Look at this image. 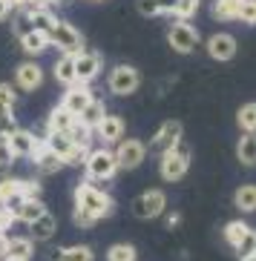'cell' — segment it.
<instances>
[{"instance_id": "obj_13", "label": "cell", "mask_w": 256, "mask_h": 261, "mask_svg": "<svg viewBox=\"0 0 256 261\" xmlns=\"http://www.w3.org/2000/svg\"><path fill=\"white\" fill-rule=\"evenodd\" d=\"M207 55L219 63L233 61V55H236V38H233L230 32H216V35H210L207 38Z\"/></svg>"}, {"instance_id": "obj_16", "label": "cell", "mask_w": 256, "mask_h": 261, "mask_svg": "<svg viewBox=\"0 0 256 261\" xmlns=\"http://www.w3.org/2000/svg\"><path fill=\"white\" fill-rule=\"evenodd\" d=\"M3 250H6V258L32 261V255H35V241L29 236H9Z\"/></svg>"}, {"instance_id": "obj_9", "label": "cell", "mask_w": 256, "mask_h": 261, "mask_svg": "<svg viewBox=\"0 0 256 261\" xmlns=\"http://www.w3.org/2000/svg\"><path fill=\"white\" fill-rule=\"evenodd\" d=\"M181 135H184V129H181V121H164L158 129H155L153 141H150V149L153 152H167V149H173L176 144H181Z\"/></svg>"}, {"instance_id": "obj_10", "label": "cell", "mask_w": 256, "mask_h": 261, "mask_svg": "<svg viewBox=\"0 0 256 261\" xmlns=\"http://www.w3.org/2000/svg\"><path fill=\"white\" fill-rule=\"evenodd\" d=\"M101 55L98 52H86V49H81V52L75 55V77L78 84H92L95 77L101 75Z\"/></svg>"}, {"instance_id": "obj_20", "label": "cell", "mask_w": 256, "mask_h": 261, "mask_svg": "<svg viewBox=\"0 0 256 261\" xmlns=\"http://www.w3.org/2000/svg\"><path fill=\"white\" fill-rule=\"evenodd\" d=\"M72 121H75V115H72L66 107H58L49 109V115H46V132H66L72 126Z\"/></svg>"}, {"instance_id": "obj_5", "label": "cell", "mask_w": 256, "mask_h": 261, "mask_svg": "<svg viewBox=\"0 0 256 261\" xmlns=\"http://www.w3.org/2000/svg\"><path fill=\"white\" fill-rule=\"evenodd\" d=\"M141 86V75L135 66H127V63H121V66H115V69H109L107 75V89L112 95H118V98H127V95H132L135 89Z\"/></svg>"}, {"instance_id": "obj_23", "label": "cell", "mask_w": 256, "mask_h": 261, "mask_svg": "<svg viewBox=\"0 0 256 261\" xmlns=\"http://www.w3.org/2000/svg\"><path fill=\"white\" fill-rule=\"evenodd\" d=\"M32 12V26H35V32H40V35H49V32L55 29V23H58V17L49 12V6H35L29 9Z\"/></svg>"}, {"instance_id": "obj_43", "label": "cell", "mask_w": 256, "mask_h": 261, "mask_svg": "<svg viewBox=\"0 0 256 261\" xmlns=\"http://www.w3.org/2000/svg\"><path fill=\"white\" fill-rule=\"evenodd\" d=\"M32 6H55V0H32Z\"/></svg>"}, {"instance_id": "obj_32", "label": "cell", "mask_w": 256, "mask_h": 261, "mask_svg": "<svg viewBox=\"0 0 256 261\" xmlns=\"http://www.w3.org/2000/svg\"><path fill=\"white\" fill-rule=\"evenodd\" d=\"M233 250H236V255H239V261L242 258H248V255H253L256 253V230L253 227H250L248 232H245V236H242V241L236 247H233Z\"/></svg>"}, {"instance_id": "obj_34", "label": "cell", "mask_w": 256, "mask_h": 261, "mask_svg": "<svg viewBox=\"0 0 256 261\" xmlns=\"http://www.w3.org/2000/svg\"><path fill=\"white\" fill-rule=\"evenodd\" d=\"M248 230H250V227H248L245 221H230V224L225 227V241H227L230 247H236V244L242 241V236H245Z\"/></svg>"}, {"instance_id": "obj_7", "label": "cell", "mask_w": 256, "mask_h": 261, "mask_svg": "<svg viewBox=\"0 0 256 261\" xmlns=\"http://www.w3.org/2000/svg\"><path fill=\"white\" fill-rule=\"evenodd\" d=\"M46 40H49V46H58L63 55H78L81 49H84L81 32H78L72 23H66V20H58L55 29L46 35Z\"/></svg>"}, {"instance_id": "obj_27", "label": "cell", "mask_w": 256, "mask_h": 261, "mask_svg": "<svg viewBox=\"0 0 256 261\" xmlns=\"http://www.w3.org/2000/svg\"><path fill=\"white\" fill-rule=\"evenodd\" d=\"M233 204L242 213H256V184H242L233 195Z\"/></svg>"}, {"instance_id": "obj_29", "label": "cell", "mask_w": 256, "mask_h": 261, "mask_svg": "<svg viewBox=\"0 0 256 261\" xmlns=\"http://www.w3.org/2000/svg\"><path fill=\"white\" fill-rule=\"evenodd\" d=\"M236 123H239L242 132H253L256 129V103H245V107H239V112H236Z\"/></svg>"}, {"instance_id": "obj_45", "label": "cell", "mask_w": 256, "mask_h": 261, "mask_svg": "<svg viewBox=\"0 0 256 261\" xmlns=\"http://www.w3.org/2000/svg\"><path fill=\"white\" fill-rule=\"evenodd\" d=\"M3 261H17V258H3Z\"/></svg>"}, {"instance_id": "obj_14", "label": "cell", "mask_w": 256, "mask_h": 261, "mask_svg": "<svg viewBox=\"0 0 256 261\" xmlns=\"http://www.w3.org/2000/svg\"><path fill=\"white\" fill-rule=\"evenodd\" d=\"M124 132H127V123H124V118H118V115H104L101 118V123L95 126V135H98V141H101L104 146H112V144H118V141L124 138Z\"/></svg>"}, {"instance_id": "obj_18", "label": "cell", "mask_w": 256, "mask_h": 261, "mask_svg": "<svg viewBox=\"0 0 256 261\" xmlns=\"http://www.w3.org/2000/svg\"><path fill=\"white\" fill-rule=\"evenodd\" d=\"M26 230H29V238H32V241H49V238L55 236V230H58V224H55V215L46 210V213L38 215L35 221L26 224Z\"/></svg>"}, {"instance_id": "obj_21", "label": "cell", "mask_w": 256, "mask_h": 261, "mask_svg": "<svg viewBox=\"0 0 256 261\" xmlns=\"http://www.w3.org/2000/svg\"><path fill=\"white\" fill-rule=\"evenodd\" d=\"M236 158L242 167H256V135L253 132H242L239 144H236Z\"/></svg>"}, {"instance_id": "obj_11", "label": "cell", "mask_w": 256, "mask_h": 261, "mask_svg": "<svg viewBox=\"0 0 256 261\" xmlns=\"http://www.w3.org/2000/svg\"><path fill=\"white\" fill-rule=\"evenodd\" d=\"M43 84V66L40 63H20L15 69V89L17 92H38Z\"/></svg>"}, {"instance_id": "obj_38", "label": "cell", "mask_w": 256, "mask_h": 261, "mask_svg": "<svg viewBox=\"0 0 256 261\" xmlns=\"http://www.w3.org/2000/svg\"><path fill=\"white\" fill-rule=\"evenodd\" d=\"M135 9H138L141 17H158V3L155 0H135Z\"/></svg>"}, {"instance_id": "obj_41", "label": "cell", "mask_w": 256, "mask_h": 261, "mask_svg": "<svg viewBox=\"0 0 256 261\" xmlns=\"http://www.w3.org/2000/svg\"><path fill=\"white\" fill-rule=\"evenodd\" d=\"M12 12H15V9H12V3H9V0H0V23H3L6 17H12Z\"/></svg>"}, {"instance_id": "obj_35", "label": "cell", "mask_w": 256, "mask_h": 261, "mask_svg": "<svg viewBox=\"0 0 256 261\" xmlns=\"http://www.w3.org/2000/svg\"><path fill=\"white\" fill-rule=\"evenodd\" d=\"M15 164V152H12V146H9V138L6 135H0V175L9 172Z\"/></svg>"}, {"instance_id": "obj_19", "label": "cell", "mask_w": 256, "mask_h": 261, "mask_svg": "<svg viewBox=\"0 0 256 261\" xmlns=\"http://www.w3.org/2000/svg\"><path fill=\"white\" fill-rule=\"evenodd\" d=\"M52 77H55V84H61L63 89L72 84H78V77H75V55H61L58 61H55L52 66Z\"/></svg>"}, {"instance_id": "obj_31", "label": "cell", "mask_w": 256, "mask_h": 261, "mask_svg": "<svg viewBox=\"0 0 256 261\" xmlns=\"http://www.w3.org/2000/svg\"><path fill=\"white\" fill-rule=\"evenodd\" d=\"M138 253H135V247L132 244H112L107 250V261H135Z\"/></svg>"}, {"instance_id": "obj_15", "label": "cell", "mask_w": 256, "mask_h": 261, "mask_svg": "<svg viewBox=\"0 0 256 261\" xmlns=\"http://www.w3.org/2000/svg\"><path fill=\"white\" fill-rule=\"evenodd\" d=\"M92 98H95V95H92V89H89L86 84H72V86H66V89H63L61 107H66L72 115L78 118L81 112H84V107H86V103H89Z\"/></svg>"}, {"instance_id": "obj_24", "label": "cell", "mask_w": 256, "mask_h": 261, "mask_svg": "<svg viewBox=\"0 0 256 261\" xmlns=\"http://www.w3.org/2000/svg\"><path fill=\"white\" fill-rule=\"evenodd\" d=\"M107 115V103H104L101 98H92L89 100V103H86L84 107V112H81V115H78V121H84L86 126H98V123H101V118Z\"/></svg>"}, {"instance_id": "obj_26", "label": "cell", "mask_w": 256, "mask_h": 261, "mask_svg": "<svg viewBox=\"0 0 256 261\" xmlns=\"http://www.w3.org/2000/svg\"><path fill=\"white\" fill-rule=\"evenodd\" d=\"M66 135H69V141L75 146H92V135H95V129L92 126H86L84 121H72V126L66 129Z\"/></svg>"}, {"instance_id": "obj_4", "label": "cell", "mask_w": 256, "mask_h": 261, "mask_svg": "<svg viewBox=\"0 0 256 261\" xmlns=\"http://www.w3.org/2000/svg\"><path fill=\"white\" fill-rule=\"evenodd\" d=\"M115 164H118V169H138L141 164L147 161V144L144 141H138V138H121L115 144Z\"/></svg>"}, {"instance_id": "obj_42", "label": "cell", "mask_w": 256, "mask_h": 261, "mask_svg": "<svg viewBox=\"0 0 256 261\" xmlns=\"http://www.w3.org/2000/svg\"><path fill=\"white\" fill-rule=\"evenodd\" d=\"M179 221H181L179 213H170V215H167V227H170V230H173V227H179Z\"/></svg>"}, {"instance_id": "obj_22", "label": "cell", "mask_w": 256, "mask_h": 261, "mask_svg": "<svg viewBox=\"0 0 256 261\" xmlns=\"http://www.w3.org/2000/svg\"><path fill=\"white\" fill-rule=\"evenodd\" d=\"M43 213H46V204H43L40 198H26L24 204L15 210V224H29Z\"/></svg>"}, {"instance_id": "obj_12", "label": "cell", "mask_w": 256, "mask_h": 261, "mask_svg": "<svg viewBox=\"0 0 256 261\" xmlns=\"http://www.w3.org/2000/svg\"><path fill=\"white\" fill-rule=\"evenodd\" d=\"M43 138H46V135H43ZM43 138H38V135H35L32 129L17 126V129L9 135V146H12L15 158H32V155H35V149L43 144Z\"/></svg>"}, {"instance_id": "obj_3", "label": "cell", "mask_w": 256, "mask_h": 261, "mask_svg": "<svg viewBox=\"0 0 256 261\" xmlns=\"http://www.w3.org/2000/svg\"><path fill=\"white\" fill-rule=\"evenodd\" d=\"M187 169H190V149L184 144H176L173 149L161 152V158H158V175L164 181H170V184L181 181L187 175Z\"/></svg>"}, {"instance_id": "obj_8", "label": "cell", "mask_w": 256, "mask_h": 261, "mask_svg": "<svg viewBox=\"0 0 256 261\" xmlns=\"http://www.w3.org/2000/svg\"><path fill=\"white\" fill-rule=\"evenodd\" d=\"M199 29H196L190 20H176V23L170 26V32H167V43H170L173 49L179 55H190L196 46H199Z\"/></svg>"}, {"instance_id": "obj_28", "label": "cell", "mask_w": 256, "mask_h": 261, "mask_svg": "<svg viewBox=\"0 0 256 261\" xmlns=\"http://www.w3.org/2000/svg\"><path fill=\"white\" fill-rule=\"evenodd\" d=\"M17 40H20V49H24L26 55H40L49 46L46 35H40V32H29V35H24V38H17Z\"/></svg>"}, {"instance_id": "obj_17", "label": "cell", "mask_w": 256, "mask_h": 261, "mask_svg": "<svg viewBox=\"0 0 256 261\" xmlns=\"http://www.w3.org/2000/svg\"><path fill=\"white\" fill-rule=\"evenodd\" d=\"M29 161H35V167H38L40 175H55L58 169H63L66 164L58 158V155L52 152V149H46V144H40L38 149H35V155H32Z\"/></svg>"}, {"instance_id": "obj_25", "label": "cell", "mask_w": 256, "mask_h": 261, "mask_svg": "<svg viewBox=\"0 0 256 261\" xmlns=\"http://www.w3.org/2000/svg\"><path fill=\"white\" fill-rule=\"evenodd\" d=\"M242 3H245V0H216V3H213V17H216V20H222V23L236 20V17H239Z\"/></svg>"}, {"instance_id": "obj_6", "label": "cell", "mask_w": 256, "mask_h": 261, "mask_svg": "<svg viewBox=\"0 0 256 261\" xmlns=\"http://www.w3.org/2000/svg\"><path fill=\"white\" fill-rule=\"evenodd\" d=\"M167 210V195L164 190H144L138 198L132 201V215L138 221H153Z\"/></svg>"}, {"instance_id": "obj_1", "label": "cell", "mask_w": 256, "mask_h": 261, "mask_svg": "<svg viewBox=\"0 0 256 261\" xmlns=\"http://www.w3.org/2000/svg\"><path fill=\"white\" fill-rule=\"evenodd\" d=\"M115 213V198L104 190V181H81L75 187V204H72V221L75 227H92L101 218Z\"/></svg>"}, {"instance_id": "obj_40", "label": "cell", "mask_w": 256, "mask_h": 261, "mask_svg": "<svg viewBox=\"0 0 256 261\" xmlns=\"http://www.w3.org/2000/svg\"><path fill=\"white\" fill-rule=\"evenodd\" d=\"M155 3H158V15H173L179 6V0H155Z\"/></svg>"}, {"instance_id": "obj_37", "label": "cell", "mask_w": 256, "mask_h": 261, "mask_svg": "<svg viewBox=\"0 0 256 261\" xmlns=\"http://www.w3.org/2000/svg\"><path fill=\"white\" fill-rule=\"evenodd\" d=\"M236 20H242V23H248V26H256V0H245L242 3Z\"/></svg>"}, {"instance_id": "obj_39", "label": "cell", "mask_w": 256, "mask_h": 261, "mask_svg": "<svg viewBox=\"0 0 256 261\" xmlns=\"http://www.w3.org/2000/svg\"><path fill=\"white\" fill-rule=\"evenodd\" d=\"M17 100V89L12 84H0V103H6V107H15Z\"/></svg>"}, {"instance_id": "obj_44", "label": "cell", "mask_w": 256, "mask_h": 261, "mask_svg": "<svg viewBox=\"0 0 256 261\" xmlns=\"http://www.w3.org/2000/svg\"><path fill=\"white\" fill-rule=\"evenodd\" d=\"M242 261H256V253H253V255H248V258H242Z\"/></svg>"}, {"instance_id": "obj_36", "label": "cell", "mask_w": 256, "mask_h": 261, "mask_svg": "<svg viewBox=\"0 0 256 261\" xmlns=\"http://www.w3.org/2000/svg\"><path fill=\"white\" fill-rule=\"evenodd\" d=\"M202 6V0H179V6H176V12L173 15L179 17V20H190V17L196 15V9Z\"/></svg>"}, {"instance_id": "obj_30", "label": "cell", "mask_w": 256, "mask_h": 261, "mask_svg": "<svg viewBox=\"0 0 256 261\" xmlns=\"http://www.w3.org/2000/svg\"><path fill=\"white\" fill-rule=\"evenodd\" d=\"M61 261H95V253L86 244H75V247H63Z\"/></svg>"}, {"instance_id": "obj_33", "label": "cell", "mask_w": 256, "mask_h": 261, "mask_svg": "<svg viewBox=\"0 0 256 261\" xmlns=\"http://www.w3.org/2000/svg\"><path fill=\"white\" fill-rule=\"evenodd\" d=\"M17 129V121H15V112H12V107H6V103H0V135H12V132Z\"/></svg>"}, {"instance_id": "obj_2", "label": "cell", "mask_w": 256, "mask_h": 261, "mask_svg": "<svg viewBox=\"0 0 256 261\" xmlns=\"http://www.w3.org/2000/svg\"><path fill=\"white\" fill-rule=\"evenodd\" d=\"M84 172L89 181H112L118 172V164H115V152L109 146H98V149H89L86 152V161H84Z\"/></svg>"}]
</instances>
